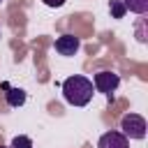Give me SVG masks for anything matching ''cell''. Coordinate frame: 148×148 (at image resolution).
I'll use <instances>...</instances> for the list:
<instances>
[{"label":"cell","mask_w":148,"mask_h":148,"mask_svg":"<svg viewBox=\"0 0 148 148\" xmlns=\"http://www.w3.org/2000/svg\"><path fill=\"white\" fill-rule=\"evenodd\" d=\"M92 90H95L92 81L81 74H74L62 81V95H65L67 104H72V106H86L92 99Z\"/></svg>","instance_id":"obj_1"},{"label":"cell","mask_w":148,"mask_h":148,"mask_svg":"<svg viewBox=\"0 0 148 148\" xmlns=\"http://www.w3.org/2000/svg\"><path fill=\"white\" fill-rule=\"evenodd\" d=\"M120 130H123V134L130 136V139H143V136H146V120H143V116H139V113H127V116H123V120H120Z\"/></svg>","instance_id":"obj_2"},{"label":"cell","mask_w":148,"mask_h":148,"mask_svg":"<svg viewBox=\"0 0 148 148\" xmlns=\"http://www.w3.org/2000/svg\"><path fill=\"white\" fill-rule=\"evenodd\" d=\"M92 86H95V90H99L106 97H111L116 92V88L120 86V76L116 72H97L95 79H92Z\"/></svg>","instance_id":"obj_3"},{"label":"cell","mask_w":148,"mask_h":148,"mask_svg":"<svg viewBox=\"0 0 148 148\" xmlns=\"http://www.w3.org/2000/svg\"><path fill=\"white\" fill-rule=\"evenodd\" d=\"M97 148H130V141L123 132H104L97 141Z\"/></svg>","instance_id":"obj_4"},{"label":"cell","mask_w":148,"mask_h":148,"mask_svg":"<svg viewBox=\"0 0 148 148\" xmlns=\"http://www.w3.org/2000/svg\"><path fill=\"white\" fill-rule=\"evenodd\" d=\"M79 46H81L79 37H74V35H62V37L56 39V51L60 56H74L79 51Z\"/></svg>","instance_id":"obj_5"},{"label":"cell","mask_w":148,"mask_h":148,"mask_svg":"<svg viewBox=\"0 0 148 148\" xmlns=\"http://www.w3.org/2000/svg\"><path fill=\"white\" fill-rule=\"evenodd\" d=\"M2 90H5V99H7V104L9 106H23L25 104V92L21 90V88H12L9 83H2Z\"/></svg>","instance_id":"obj_6"},{"label":"cell","mask_w":148,"mask_h":148,"mask_svg":"<svg viewBox=\"0 0 148 148\" xmlns=\"http://www.w3.org/2000/svg\"><path fill=\"white\" fill-rule=\"evenodd\" d=\"M125 9L134 12V14H146L148 12V0H123Z\"/></svg>","instance_id":"obj_7"},{"label":"cell","mask_w":148,"mask_h":148,"mask_svg":"<svg viewBox=\"0 0 148 148\" xmlns=\"http://www.w3.org/2000/svg\"><path fill=\"white\" fill-rule=\"evenodd\" d=\"M9 148H32V141H30V136L18 134V136H14V139H12Z\"/></svg>","instance_id":"obj_8"},{"label":"cell","mask_w":148,"mask_h":148,"mask_svg":"<svg viewBox=\"0 0 148 148\" xmlns=\"http://www.w3.org/2000/svg\"><path fill=\"white\" fill-rule=\"evenodd\" d=\"M109 7H111L113 18H123V16H125V12H127V9H125V5H123V0H111V5H109Z\"/></svg>","instance_id":"obj_9"},{"label":"cell","mask_w":148,"mask_h":148,"mask_svg":"<svg viewBox=\"0 0 148 148\" xmlns=\"http://www.w3.org/2000/svg\"><path fill=\"white\" fill-rule=\"evenodd\" d=\"M44 5H46V7H62L65 0H44Z\"/></svg>","instance_id":"obj_10"},{"label":"cell","mask_w":148,"mask_h":148,"mask_svg":"<svg viewBox=\"0 0 148 148\" xmlns=\"http://www.w3.org/2000/svg\"><path fill=\"white\" fill-rule=\"evenodd\" d=\"M0 148H9V146H0Z\"/></svg>","instance_id":"obj_11"},{"label":"cell","mask_w":148,"mask_h":148,"mask_svg":"<svg viewBox=\"0 0 148 148\" xmlns=\"http://www.w3.org/2000/svg\"><path fill=\"white\" fill-rule=\"evenodd\" d=\"M0 5H2V0H0Z\"/></svg>","instance_id":"obj_12"}]
</instances>
